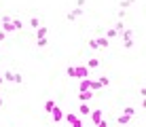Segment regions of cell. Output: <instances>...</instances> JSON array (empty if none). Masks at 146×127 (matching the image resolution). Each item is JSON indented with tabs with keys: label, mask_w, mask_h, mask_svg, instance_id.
Returning <instances> with one entry per match:
<instances>
[{
	"label": "cell",
	"mask_w": 146,
	"mask_h": 127,
	"mask_svg": "<svg viewBox=\"0 0 146 127\" xmlns=\"http://www.w3.org/2000/svg\"><path fill=\"white\" fill-rule=\"evenodd\" d=\"M117 121H119V125H129V121H131V119H129V116H125V114H121Z\"/></svg>",
	"instance_id": "44dd1931"
},
{
	"label": "cell",
	"mask_w": 146,
	"mask_h": 127,
	"mask_svg": "<svg viewBox=\"0 0 146 127\" xmlns=\"http://www.w3.org/2000/svg\"><path fill=\"white\" fill-rule=\"evenodd\" d=\"M117 36H119V32H117L114 28H108V30H106V38H108V40H112V38H117Z\"/></svg>",
	"instance_id": "9a60e30c"
},
{
	"label": "cell",
	"mask_w": 146,
	"mask_h": 127,
	"mask_svg": "<svg viewBox=\"0 0 146 127\" xmlns=\"http://www.w3.org/2000/svg\"><path fill=\"white\" fill-rule=\"evenodd\" d=\"M100 64H102V62H100L98 57H91V59H87V68H89V70H91V68H100Z\"/></svg>",
	"instance_id": "8fae6325"
},
{
	"label": "cell",
	"mask_w": 146,
	"mask_h": 127,
	"mask_svg": "<svg viewBox=\"0 0 146 127\" xmlns=\"http://www.w3.org/2000/svg\"><path fill=\"white\" fill-rule=\"evenodd\" d=\"M74 76L80 80V78H87L89 76V68L87 66H78V68H74Z\"/></svg>",
	"instance_id": "3957f363"
},
{
	"label": "cell",
	"mask_w": 146,
	"mask_h": 127,
	"mask_svg": "<svg viewBox=\"0 0 146 127\" xmlns=\"http://www.w3.org/2000/svg\"><path fill=\"white\" fill-rule=\"evenodd\" d=\"M78 112L83 114V116H87L89 112H91V108H89V104H83V102H80V106H78Z\"/></svg>",
	"instance_id": "5bb4252c"
},
{
	"label": "cell",
	"mask_w": 146,
	"mask_h": 127,
	"mask_svg": "<svg viewBox=\"0 0 146 127\" xmlns=\"http://www.w3.org/2000/svg\"><path fill=\"white\" fill-rule=\"evenodd\" d=\"M100 83H102V87H108V85H110V78H108V76H100Z\"/></svg>",
	"instance_id": "603a6c76"
},
{
	"label": "cell",
	"mask_w": 146,
	"mask_h": 127,
	"mask_svg": "<svg viewBox=\"0 0 146 127\" xmlns=\"http://www.w3.org/2000/svg\"><path fill=\"white\" fill-rule=\"evenodd\" d=\"M76 7H78V9H83V7H85V0H76Z\"/></svg>",
	"instance_id": "f546056e"
},
{
	"label": "cell",
	"mask_w": 146,
	"mask_h": 127,
	"mask_svg": "<svg viewBox=\"0 0 146 127\" xmlns=\"http://www.w3.org/2000/svg\"><path fill=\"white\" fill-rule=\"evenodd\" d=\"M55 108V102L53 100H49V102H44V112H51V110Z\"/></svg>",
	"instance_id": "ac0fdd59"
},
{
	"label": "cell",
	"mask_w": 146,
	"mask_h": 127,
	"mask_svg": "<svg viewBox=\"0 0 146 127\" xmlns=\"http://www.w3.org/2000/svg\"><path fill=\"white\" fill-rule=\"evenodd\" d=\"M47 32H49V28H47V25H38V28H36V40L38 38H47Z\"/></svg>",
	"instance_id": "52a82bcc"
},
{
	"label": "cell",
	"mask_w": 146,
	"mask_h": 127,
	"mask_svg": "<svg viewBox=\"0 0 146 127\" xmlns=\"http://www.w3.org/2000/svg\"><path fill=\"white\" fill-rule=\"evenodd\" d=\"M2 83H4V80H2V76H0V85H2Z\"/></svg>",
	"instance_id": "d6a6232c"
},
{
	"label": "cell",
	"mask_w": 146,
	"mask_h": 127,
	"mask_svg": "<svg viewBox=\"0 0 146 127\" xmlns=\"http://www.w3.org/2000/svg\"><path fill=\"white\" fill-rule=\"evenodd\" d=\"M4 38H7V34H4V32H2V30H0V43H2V40H4Z\"/></svg>",
	"instance_id": "4dcf8cb0"
},
{
	"label": "cell",
	"mask_w": 146,
	"mask_h": 127,
	"mask_svg": "<svg viewBox=\"0 0 146 127\" xmlns=\"http://www.w3.org/2000/svg\"><path fill=\"white\" fill-rule=\"evenodd\" d=\"M89 116H91L93 125H98L100 121H102V110H91V112H89Z\"/></svg>",
	"instance_id": "9c48e42d"
},
{
	"label": "cell",
	"mask_w": 146,
	"mask_h": 127,
	"mask_svg": "<svg viewBox=\"0 0 146 127\" xmlns=\"http://www.w3.org/2000/svg\"><path fill=\"white\" fill-rule=\"evenodd\" d=\"M11 23H13V30H15V32H21V30H23L21 19H17V17H15V19H11Z\"/></svg>",
	"instance_id": "30bf717a"
},
{
	"label": "cell",
	"mask_w": 146,
	"mask_h": 127,
	"mask_svg": "<svg viewBox=\"0 0 146 127\" xmlns=\"http://www.w3.org/2000/svg\"><path fill=\"white\" fill-rule=\"evenodd\" d=\"M78 91H89V78H80L78 80Z\"/></svg>",
	"instance_id": "4fadbf2b"
},
{
	"label": "cell",
	"mask_w": 146,
	"mask_h": 127,
	"mask_svg": "<svg viewBox=\"0 0 146 127\" xmlns=\"http://www.w3.org/2000/svg\"><path fill=\"white\" fill-rule=\"evenodd\" d=\"M64 119H66V121H68V123H70V125H72V123H74V121H76V119H78V116H76V114H74V112H68L66 116H64Z\"/></svg>",
	"instance_id": "ffe728a7"
},
{
	"label": "cell",
	"mask_w": 146,
	"mask_h": 127,
	"mask_svg": "<svg viewBox=\"0 0 146 127\" xmlns=\"http://www.w3.org/2000/svg\"><path fill=\"white\" fill-rule=\"evenodd\" d=\"M95 43H98V49H108L110 47V40L106 36H98V38H95Z\"/></svg>",
	"instance_id": "8992f818"
},
{
	"label": "cell",
	"mask_w": 146,
	"mask_h": 127,
	"mask_svg": "<svg viewBox=\"0 0 146 127\" xmlns=\"http://www.w3.org/2000/svg\"><path fill=\"white\" fill-rule=\"evenodd\" d=\"M87 45H89V49H95V51H98V43H95V38H89Z\"/></svg>",
	"instance_id": "cb8c5ba5"
},
{
	"label": "cell",
	"mask_w": 146,
	"mask_h": 127,
	"mask_svg": "<svg viewBox=\"0 0 146 127\" xmlns=\"http://www.w3.org/2000/svg\"><path fill=\"white\" fill-rule=\"evenodd\" d=\"M47 45H49V40H47V38H38V40H36V47H38V49H44Z\"/></svg>",
	"instance_id": "d6986e66"
},
{
	"label": "cell",
	"mask_w": 146,
	"mask_h": 127,
	"mask_svg": "<svg viewBox=\"0 0 146 127\" xmlns=\"http://www.w3.org/2000/svg\"><path fill=\"white\" fill-rule=\"evenodd\" d=\"M138 95H140V100L144 102V98H146V89H144V87H140V91H138Z\"/></svg>",
	"instance_id": "d4e9b609"
},
{
	"label": "cell",
	"mask_w": 146,
	"mask_h": 127,
	"mask_svg": "<svg viewBox=\"0 0 146 127\" xmlns=\"http://www.w3.org/2000/svg\"><path fill=\"white\" fill-rule=\"evenodd\" d=\"M0 55H2V51H0Z\"/></svg>",
	"instance_id": "836d02e7"
},
{
	"label": "cell",
	"mask_w": 146,
	"mask_h": 127,
	"mask_svg": "<svg viewBox=\"0 0 146 127\" xmlns=\"http://www.w3.org/2000/svg\"><path fill=\"white\" fill-rule=\"evenodd\" d=\"M72 127H83V121H80V119H76V121L72 123Z\"/></svg>",
	"instance_id": "4316f807"
},
{
	"label": "cell",
	"mask_w": 146,
	"mask_h": 127,
	"mask_svg": "<svg viewBox=\"0 0 146 127\" xmlns=\"http://www.w3.org/2000/svg\"><path fill=\"white\" fill-rule=\"evenodd\" d=\"M121 34H123V43H129V40H133V28H125Z\"/></svg>",
	"instance_id": "ba28073f"
},
{
	"label": "cell",
	"mask_w": 146,
	"mask_h": 127,
	"mask_svg": "<svg viewBox=\"0 0 146 127\" xmlns=\"http://www.w3.org/2000/svg\"><path fill=\"white\" fill-rule=\"evenodd\" d=\"M125 17H127V11H121V9H119V19H121V21H123Z\"/></svg>",
	"instance_id": "484cf974"
},
{
	"label": "cell",
	"mask_w": 146,
	"mask_h": 127,
	"mask_svg": "<svg viewBox=\"0 0 146 127\" xmlns=\"http://www.w3.org/2000/svg\"><path fill=\"white\" fill-rule=\"evenodd\" d=\"M133 2H135V0H121V2H119V9H121V11H127Z\"/></svg>",
	"instance_id": "7c38bea8"
},
{
	"label": "cell",
	"mask_w": 146,
	"mask_h": 127,
	"mask_svg": "<svg viewBox=\"0 0 146 127\" xmlns=\"http://www.w3.org/2000/svg\"><path fill=\"white\" fill-rule=\"evenodd\" d=\"M66 72H68V76H74V66H70V68L66 70Z\"/></svg>",
	"instance_id": "83f0119b"
},
{
	"label": "cell",
	"mask_w": 146,
	"mask_h": 127,
	"mask_svg": "<svg viewBox=\"0 0 146 127\" xmlns=\"http://www.w3.org/2000/svg\"><path fill=\"white\" fill-rule=\"evenodd\" d=\"M125 28H127V25H125V21H121V19H119V21H117V23H114V30H117V32H119V34H121V32H123V30H125Z\"/></svg>",
	"instance_id": "e0dca14e"
},
{
	"label": "cell",
	"mask_w": 146,
	"mask_h": 127,
	"mask_svg": "<svg viewBox=\"0 0 146 127\" xmlns=\"http://www.w3.org/2000/svg\"><path fill=\"white\" fill-rule=\"evenodd\" d=\"M83 13H85V9H78V7H74L72 11H68L66 19H68V21H76V19H78V17H80Z\"/></svg>",
	"instance_id": "7a4b0ae2"
},
{
	"label": "cell",
	"mask_w": 146,
	"mask_h": 127,
	"mask_svg": "<svg viewBox=\"0 0 146 127\" xmlns=\"http://www.w3.org/2000/svg\"><path fill=\"white\" fill-rule=\"evenodd\" d=\"M123 114H125V116H129V119H133V114H135V110L131 108V106H127V108H123Z\"/></svg>",
	"instance_id": "2e32d148"
},
{
	"label": "cell",
	"mask_w": 146,
	"mask_h": 127,
	"mask_svg": "<svg viewBox=\"0 0 146 127\" xmlns=\"http://www.w3.org/2000/svg\"><path fill=\"white\" fill-rule=\"evenodd\" d=\"M30 25H32V28H34V30H36V28H38V25H42V21H40V19H38V17H32V19H30Z\"/></svg>",
	"instance_id": "7402d4cb"
},
{
	"label": "cell",
	"mask_w": 146,
	"mask_h": 127,
	"mask_svg": "<svg viewBox=\"0 0 146 127\" xmlns=\"http://www.w3.org/2000/svg\"><path fill=\"white\" fill-rule=\"evenodd\" d=\"M2 80H4V83H17V85H21V83H23V74L7 70V72L2 74Z\"/></svg>",
	"instance_id": "6da1fadb"
},
{
	"label": "cell",
	"mask_w": 146,
	"mask_h": 127,
	"mask_svg": "<svg viewBox=\"0 0 146 127\" xmlns=\"http://www.w3.org/2000/svg\"><path fill=\"white\" fill-rule=\"evenodd\" d=\"M93 95H95V93H93L91 89H89V91H78V100L83 102V104H87L89 100H93Z\"/></svg>",
	"instance_id": "277c9868"
},
{
	"label": "cell",
	"mask_w": 146,
	"mask_h": 127,
	"mask_svg": "<svg viewBox=\"0 0 146 127\" xmlns=\"http://www.w3.org/2000/svg\"><path fill=\"white\" fill-rule=\"evenodd\" d=\"M51 114H53V121H55V123H62V121H64V112H62V108H57V106L51 110Z\"/></svg>",
	"instance_id": "5b68a950"
},
{
	"label": "cell",
	"mask_w": 146,
	"mask_h": 127,
	"mask_svg": "<svg viewBox=\"0 0 146 127\" xmlns=\"http://www.w3.org/2000/svg\"><path fill=\"white\" fill-rule=\"evenodd\" d=\"M2 93V91H0ZM0 108H4V100H2V95H0Z\"/></svg>",
	"instance_id": "1f68e13d"
},
{
	"label": "cell",
	"mask_w": 146,
	"mask_h": 127,
	"mask_svg": "<svg viewBox=\"0 0 146 127\" xmlns=\"http://www.w3.org/2000/svg\"><path fill=\"white\" fill-rule=\"evenodd\" d=\"M95 127H108V123H106V121H104V119H102V121H100V123H98V125H95Z\"/></svg>",
	"instance_id": "f1b7e54d"
}]
</instances>
